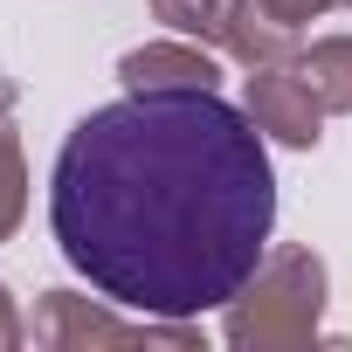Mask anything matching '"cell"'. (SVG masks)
I'll return each instance as SVG.
<instances>
[{
  "mask_svg": "<svg viewBox=\"0 0 352 352\" xmlns=\"http://www.w3.org/2000/svg\"><path fill=\"white\" fill-rule=\"evenodd\" d=\"M28 338V318L14 311V297H8V283H0V352H14Z\"/></svg>",
  "mask_w": 352,
  "mask_h": 352,
  "instance_id": "11",
  "label": "cell"
},
{
  "mask_svg": "<svg viewBox=\"0 0 352 352\" xmlns=\"http://www.w3.org/2000/svg\"><path fill=\"white\" fill-rule=\"evenodd\" d=\"M297 35L290 21H276L263 0H228V28H221V49L242 63V69H270V63H297Z\"/></svg>",
  "mask_w": 352,
  "mask_h": 352,
  "instance_id": "6",
  "label": "cell"
},
{
  "mask_svg": "<svg viewBox=\"0 0 352 352\" xmlns=\"http://www.w3.org/2000/svg\"><path fill=\"white\" fill-rule=\"evenodd\" d=\"M297 69H304V83L318 90L324 111L352 118V35H318L311 49H297Z\"/></svg>",
  "mask_w": 352,
  "mask_h": 352,
  "instance_id": "7",
  "label": "cell"
},
{
  "mask_svg": "<svg viewBox=\"0 0 352 352\" xmlns=\"http://www.w3.org/2000/svg\"><path fill=\"white\" fill-rule=\"evenodd\" d=\"M21 214H28V159L8 124V90H0V242L21 228Z\"/></svg>",
  "mask_w": 352,
  "mask_h": 352,
  "instance_id": "8",
  "label": "cell"
},
{
  "mask_svg": "<svg viewBox=\"0 0 352 352\" xmlns=\"http://www.w3.org/2000/svg\"><path fill=\"white\" fill-rule=\"evenodd\" d=\"M118 83L124 90H221V63L194 42H145V49H124Z\"/></svg>",
  "mask_w": 352,
  "mask_h": 352,
  "instance_id": "5",
  "label": "cell"
},
{
  "mask_svg": "<svg viewBox=\"0 0 352 352\" xmlns=\"http://www.w3.org/2000/svg\"><path fill=\"white\" fill-rule=\"evenodd\" d=\"M318 318H324V263L311 249H270L256 276L228 297V345L290 352L318 338Z\"/></svg>",
  "mask_w": 352,
  "mask_h": 352,
  "instance_id": "2",
  "label": "cell"
},
{
  "mask_svg": "<svg viewBox=\"0 0 352 352\" xmlns=\"http://www.w3.org/2000/svg\"><path fill=\"white\" fill-rule=\"evenodd\" d=\"M152 14L187 35V42H214L221 49V28H228V0H152Z\"/></svg>",
  "mask_w": 352,
  "mask_h": 352,
  "instance_id": "9",
  "label": "cell"
},
{
  "mask_svg": "<svg viewBox=\"0 0 352 352\" xmlns=\"http://www.w3.org/2000/svg\"><path fill=\"white\" fill-rule=\"evenodd\" d=\"M263 8H270L276 21L304 28V21H318V14H331V8H352V0H263Z\"/></svg>",
  "mask_w": 352,
  "mask_h": 352,
  "instance_id": "10",
  "label": "cell"
},
{
  "mask_svg": "<svg viewBox=\"0 0 352 352\" xmlns=\"http://www.w3.org/2000/svg\"><path fill=\"white\" fill-rule=\"evenodd\" d=\"M49 228L97 297L201 318L270 256L276 173L263 131L221 90H124L63 138Z\"/></svg>",
  "mask_w": 352,
  "mask_h": 352,
  "instance_id": "1",
  "label": "cell"
},
{
  "mask_svg": "<svg viewBox=\"0 0 352 352\" xmlns=\"http://www.w3.org/2000/svg\"><path fill=\"white\" fill-rule=\"evenodd\" d=\"M242 111L256 118V131H263V138H276V145H297V152H311V145L324 138V118H331V111L318 104V90L304 83V69H297V63L249 69Z\"/></svg>",
  "mask_w": 352,
  "mask_h": 352,
  "instance_id": "4",
  "label": "cell"
},
{
  "mask_svg": "<svg viewBox=\"0 0 352 352\" xmlns=\"http://www.w3.org/2000/svg\"><path fill=\"white\" fill-rule=\"evenodd\" d=\"M104 304H111V297H104ZM104 304H90V297H76V290H42L28 338H35V345H138V338L201 345V331H194L187 318H159V324L145 318V324H124V318H111Z\"/></svg>",
  "mask_w": 352,
  "mask_h": 352,
  "instance_id": "3",
  "label": "cell"
}]
</instances>
